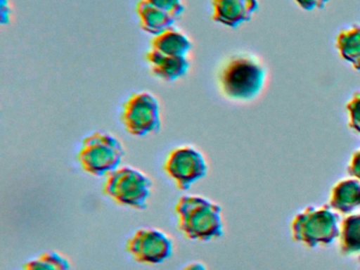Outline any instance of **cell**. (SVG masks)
Wrapping results in <instances>:
<instances>
[{"label":"cell","mask_w":360,"mask_h":270,"mask_svg":"<svg viewBox=\"0 0 360 270\" xmlns=\"http://www.w3.org/2000/svg\"><path fill=\"white\" fill-rule=\"evenodd\" d=\"M179 229L189 240H207L224 234L222 208L210 198L200 195H183L176 204Z\"/></svg>","instance_id":"obj_1"},{"label":"cell","mask_w":360,"mask_h":270,"mask_svg":"<svg viewBox=\"0 0 360 270\" xmlns=\"http://www.w3.org/2000/svg\"><path fill=\"white\" fill-rule=\"evenodd\" d=\"M212 20L229 27H238L250 20L259 8L257 0H212Z\"/></svg>","instance_id":"obj_9"},{"label":"cell","mask_w":360,"mask_h":270,"mask_svg":"<svg viewBox=\"0 0 360 270\" xmlns=\"http://www.w3.org/2000/svg\"><path fill=\"white\" fill-rule=\"evenodd\" d=\"M163 169L178 189L187 191L193 184L207 175L208 165L199 149L184 145L174 148L168 153Z\"/></svg>","instance_id":"obj_7"},{"label":"cell","mask_w":360,"mask_h":270,"mask_svg":"<svg viewBox=\"0 0 360 270\" xmlns=\"http://www.w3.org/2000/svg\"><path fill=\"white\" fill-rule=\"evenodd\" d=\"M150 46L153 50L169 56H187L193 44L186 34L172 27L159 35L153 36Z\"/></svg>","instance_id":"obj_13"},{"label":"cell","mask_w":360,"mask_h":270,"mask_svg":"<svg viewBox=\"0 0 360 270\" xmlns=\"http://www.w3.org/2000/svg\"><path fill=\"white\" fill-rule=\"evenodd\" d=\"M146 60L151 73L164 82H174L186 75L191 65L187 56H169L153 49L147 53Z\"/></svg>","instance_id":"obj_10"},{"label":"cell","mask_w":360,"mask_h":270,"mask_svg":"<svg viewBox=\"0 0 360 270\" xmlns=\"http://www.w3.org/2000/svg\"><path fill=\"white\" fill-rule=\"evenodd\" d=\"M330 205L309 206L292 219V236L309 248L332 244L340 234V217Z\"/></svg>","instance_id":"obj_3"},{"label":"cell","mask_w":360,"mask_h":270,"mask_svg":"<svg viewBox=\"0 0 360 270\" xmlns=\"http://www.w3.org/2000/svg\"><path fill=\"white\" fill-rule=\"evenodd\" d=\"M121 122L132 136L144 137L157 133L162 126L159 99L148 91L134 93L124 103Z\"/></svg>","instance_id":"obj_6"},{"label":"cell","mask_w":360,"mask_h":270,"mask_svg":"<svg viewBox=\"0 0 360 270\" xmlns=\"http://www.w3.org/2000/svg\"><path fill=\"white\" fill-rule=\"evenodd\" d=\"M136 12L140 20L141 29L153 36L159 35L169 27H174V23L176 20L172 14L155 8L146 0H139L136 6Z\"/></svg>","instance_id":"obj_11"},{"label":"cell","mask_w":360,"mask_h":270,"mask_svg":"<svg viewBox=\"0 0 360 270\" xmlns=\"http://www.w3.org/2000/svg\"><path fill=\"white\" fill-rule=\"evenodd\" d=\"M347 173L360 181V150L354 152L347 166Z\"/></svg>","instance_id":"obj_19"},{"label":"cell","mask_w":360,"mask_h":270,"mask_svg":"<svg viewBox=\"0 0 360 270\" xmlns=\"http://www.w3.org/2000/svg\"><path fill=\"white\" fill-rule=\"evenodd\" d=\"M338 238L341 255L360 253V213L349 215L342 219Z\"/></svg>","instance_id":"obj_15"},{"label":"cell","mask_w":360,"mask_h":270,"mask_svg":"<svg viewBox=\"0 0 360 270\" xmlns=\"http://www.w3.org/2000/svg\"><path fill=\"white\" fill-rule=\"evenodd\" d=\"M349 128L360 135V92H356L347 105Z\"/></svg>","instance_id":"obj_17"},{"label":"cell","mask_w":360,"mask_h":270,"mask_svg":"<svg viewBox=\"0 0 360 270\" xmlns=\"http://www.w3.org/2000/svg\"><path fill=\"white\" fill-rule=\"evenodd\" d=\"M300 8L305 11H313L316 8H323L328 0H295Z\"/></svg>","instance_id":"obj_20"},{"label":"cell","mask_w":360,"mask_h":270,"mask_svg":"<svg viewBox=\"0 0 360 270\" xmlns=\"http://www.w3.org/2000/svg\"><path fill=\"white\" fill-rule=\"evenodd\" d=\"M146 1L153 4L155 8L169 13L176 19H178L185 11V4L183 0H146Z\"/></svg>","instance_id":"obj_18"},{"label":"cell","mask_w":360,"mask_h":270,"mask_svg":"<svg viewBox=\"0 0 360 270\" xmlns=\"http://www.w3.org/2000/svg\"><path fill=\"white\" fill-rule=\"evenodd\" d=\"M181 270H207L203 262L195 261L185 265Z\"/></svg>","instance_id":"obj_22"},{"label":"cell","mask_w":360,"mask_h":270,"mask_svg":"<svg viewBox=\"0 0 360 270\" xmlns=\"http://www.w3.org/2000/svg\"><path fill=\"white\" fill-rule=\"evenodd\" d=\"M336 46L342 59L360 71V27L342 30L337 36Z\"/></svg>","instance_id":"obj_14"},{"label":"cell","mask_w":360,"mask_h":270,"mask_svg":"<svg viewBox=\"0 0 360 270\" xmlns=\"http://www.w3.org/2000/svg\"><path fill=\"white\" fill-rule=\"evenodd\" d=\"M265 82V70L254 57L236 55L219 73V86L227 98L246 101L258 96Z\"/></svg>","instance_id":"obj_2"},{"label":"cell","mask_w":360,"mask_h":270,"mask_svg":"<svg viewBox=\"0 0 360 270\" xmlns=\"http://www.w3.org/2000/svg\"><path fill=\"white\" fill-rule=\"evenodd\" d=\"M126 250L138 263L158 265L172 257L174 242L157 228H141L128 238Z\"/></svg>","instance_id":"obj_8"},{"label":"cell","mask_w":360,"mask_h":270,"mask_svg":"<svg viewBox=\"0 0 360 270\" xmlns=\"http://www.w3.org/2000/svg\"><path fill=\"white\" fill-rule=\"evenodd\" d=\"M330 205L335 211L347 214L360 207V181L347 179L332 188Z\"/></svg>","instance_id":"obj_12"},{"label":"cell","mask_w":360,"mask_h":270,"mask_svg":"<svg viewBox=\"0 0 360 270\" xmlns=\"http://www.w3.org/2000/svg\"><path fill=\"white\" fill-rule=\"evenodd\" d=\"M151 188L153 181L148 175L134 167L124 166L107 175L102 190L117 204L143 210L150 198Z\"/></svg>","instance_id":"obj_5"},{"label":"cell","mask_w":360,"mask_h":270,"mask_svg":"<svg viewBox=\"0 0 360 270\" xmlns=\"http://www.w3.org/2000/svg\"><path fill=\"white\" fill-rule=\"evenodd\" d=\"M10 15H11V10H10L9 1L8 0H0V21L3 25L9 22Z\"/></svg>","instance_id":"obj_21"},{"label":"cell","mask_w":360,"mask_h":270,"mask_svg":"<svg viewBox=\"0 0 360 270\" xmlns=\"http://www.w3.org/2000/svg\"><path fill=\"white\" fill-rule=\"evenodd\" d=\"M125 153L123 143L115 135L96 131L83 139L77 160L85 172L107 176L120 168Z\"/></svg>","instance_id":"obj_4"},{"label":"cell","mask_w":360,"mask_h":270,"mask_svg":"<svg viewBox=\"0 0 360 270\" xmlns=\"http://www.w3.org/2000/svg\"><path fill=\"white\" fill-rule=\"evenodd\" d=\"M22 270H70V263L56 251H45L27 262Z\"/></svg>","instance_id":"obj_16"}]
</instances>
